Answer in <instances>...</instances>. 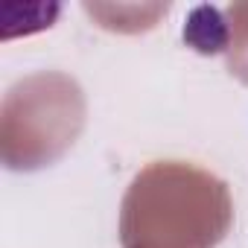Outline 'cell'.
Here are the masks:
<instances>
[{"instance_id": "obj_1", "label": "cell", "mask_w": 248, "mask_h": 248, "mask_svg": "<svg viewBox=\"0 0 248 248\" xmlns=\"http://www.w3.org/2000/svg\"><path fill=\"white\" fill-rule=\"evenodd\" d=\"M233 222L231 190L187 161H155L120 204L123 248H216Z\"/></svg>"}, {"instance_id": "obj_2", "label": "cell", "mask_w": 248, "mask_h": 248, "mask_svg": "<svg viewBox=\"0 0 248 248\" xmlns=\"http://www.w3.org/2000/svg\"><path fill=\"white\" fill-rule=\"evenodd\" d=\"M85 126L76 79L41 70L15 82L0 108V158L9 170H41L62 158Z\"/></svg>"}, {"instance_id": "obj_3", "label": "cell", "mask_w": 248, "mask_h": 248, "mask_svg": "<svg viewBox=\"0 0 248 248\" xmlns=\"http://www.w3.org/2000/svg\"><path fill=\"white\" fill-rule=\"evenodd\" d=\"M184 38L199 50V53H222L228 50V41H231V30L228 24L219 18L216 9L210 6H202L190 15V24L184 30Z\"/></svg>"}, {"instance_id": "obj_4", "label": "cell", "mask_w": 248, "mask_h": 248, "mask_svg": "<svg viewBox=\"0 0 248 248\" xmlns=\"http://www.w3.org/2000/svg\"><path fill=\"white\" fill-rule=\"evenodd\" d=\"M228 15L233 18L231 24V73H236L242 82H248V3L231 6Z\"/></svg>"}]
</instances>
